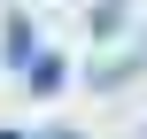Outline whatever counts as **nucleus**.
Wrapping results in <instances>:
<instances>
[{
  "label": "nucleus",
  "instance_id": "nucleus-1",
  "mask_svg": "<svg viewBox=\"0 0 147 139\" xmlns=\"http://www.w3.org/2000/svg\"><path fill=\"white\" fill-rule=\"evenodd\" d=\"M140 70H147V39L132 46V54H101V62H93V85H101V93H116V85H124V77H140Z\"/></svg>",
  "mask_w": 147,
  "mask_h": 139
},
{
  "label": "nucleus",
  "instance_id": "nucleus-2",
  "mask_svg": "<svg viewBox=\"0 0 147 139\" xmlns=\"http://www.w3.org/2000/svg\"><path fill=\"white\" fill-rule=\"evenodd\" d=\"M0 62H8V70H31V62H39V31H31L23 15L0 31Z\"/></svg>",
  "mask_w": 147,
  "mask_h": 139
},
{
  "label": "nucleus",
  "instance_id": "nucleus-3",
  "mask_svg": "<svg viewBox=\"0 0 147 139\" xmlns=\"http://www.w3.org/2000/svg\"><path fill=\"white\" fill-rule=\"evenodd\" d=\"M23 77H31V93H54V85H62V77H70V70H62V62H54V54H39V62H31V70H23Z\"/></svg>",
  "mask_w": 147,
  "mask_h": 139
},
{
  "label": "nucleus",
  "instance_id": "nucleus-4",
  "mask_svg": "<svg viewBox=\"0 0 147 139\" xmlns=\"http://www.w3.org/2000/svg\"><path fill=\"white\" fill-rule=\"evenodd\" d=\"M31 139H78V132H70V124H47V132H31Z\"/></svg>",
  "mask_w": 147,
  "mask_h": 139
},
{
  "label": "nucleus",
  "instance_id": "nucleus-5",
  "mask_svg": "<svg viewBox=\"0 0 147 139\" xmlns=\"http://www.w3.org/2000/svg\"><path fill=\"white\" fill-rule=\"evenodd\" d=\"M0 139H31V132H0Z\"/></svg>",
  "mask_w": 147,
  "mask_h": 139
}]
</instances>
